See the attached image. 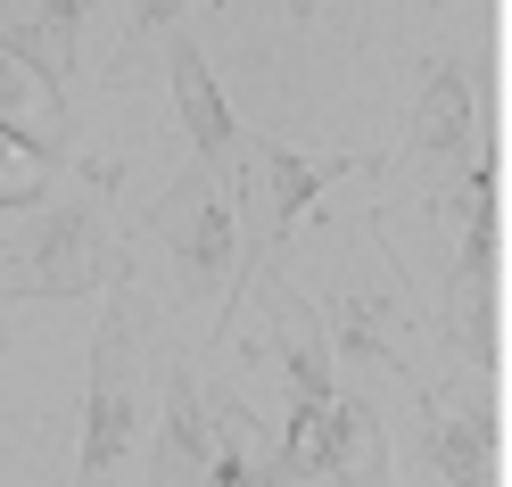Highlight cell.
<instances>
[{"mask_svg": "<svg viewBox=\"0 0 512 487\" xmlns=\"http://www.w3.org/2000/svg\"><path fill=\"white\" fill-rule=\"evenodd\" d=\"M141 331H149V306L133 298V281L108 289V322H100V347H91V397H83V454H75V487H108L141 430Z\"/></svg>", "mask_w": 512, "mask_h": 487, "instance_id": "obj_1", "label": "cell"}, {"mask_svg": "<svg viewBox=\"0 0 512 487\" xmlns=\"http://www.w3.org/2000/svg\"><path fill=\"white\" fill-rule=\"evenodd\" d=\"M157 240L174 256L182 298H215V339H223L240 306V182H215L207 166H190L157 207Z\"/></svg>", "mask_w": 512, "mask_h": 487, "instance_id": "obj_2", "label": "cell"}, {"mask_svg": "<svg viewBox=\"0 0 512 487\" xmlns=\"http://www.w3.org/2000/svg\"><path fill=\"white\" fill-rule=\"evenodd\" d=\"M108 166H83L67 207H50L9 256V298H83L108 281Z\"/></svg>", "mask_w": 512, "mask_h": 487, "instance_id": "obj_3", "label": "cell"}, {"mask_svg": "<svg viewBox=\"0 0 512 487\" xmlns=\"http://www.w3.org/2000/svg\"><path fill=\"white\" fill-rule=\"evenodd\" d=\"M364 157H314V149H290V141H256L248 157V182L265 190V223H256V273H265V248H281L298 232V215L323 199L331 182H347Z\"/></svg>", "mask_w": 512, "mask_h": 487, "instance_id": "obj_4", "label": "cell"}, {"mask_svg": "<svg viewBox=\"0 0 512 487\" xmlns=\"http://www.w3.org/2000/svg\"><path fill=\"white\" fill-rule=\"evenodd\" d=\"M207 463H215V388L199 380V364H174L149 438V487H207Z\"/></svg>", "mask_w": 512, "mask_h": 487, "instance_id": "obj_5", "label": "cell"}, {"mask_svg": "<svg viewBox=\"0 0 512 487\" xmlns=\"http://www.w3.org/2000/svg\"><path fill=\"white\" fill-rule=\"evenodd\" d=\"M0 124H9L17 141H34L50 157H67L75 124H67V83H58L42 58H25L9 34H0Z\"/></svg>", "mask_w": 512, "mask_h": 487, "instance_id": "obj_6", "label": "cell"}, {"mask_svg": "<svg viewBox=\"0 0 512 487\" xmlns=\"http://www.w3.org/2000/svg\"><path fill=\"white\" fill-rule=\"evenodd\" d=\"M504 421L496 405H446L430 413V463L446 487H496V463H504Z\"/></svg>", "mask_w": 512, "mask_h": 487, "instance_id": "obj_7", "label": "cell"}, {"mask_svg": "<svg viewBox=\"0 0 512 487\" xmlns=\"http://www.w3.org/2000/svg\"><path fill=\"white\" fill-rule=\"evenodd\" d=\"M479 133V83L463 58H446V67H430L422 100H413V157H463Z\"/></svg>", "mask_w": 512, "mask_h": 487, "instance_id": "obj_8", "label": "cell"}, {"mask_svg": "<svg viewBox=\"0 0 512 487\" xmlns=\"http://www.w3.org/2000/svg\"><path fill=\"white\" fill-rule=\"evenodd\" d=\"M166 75H174V108H182V133H190V149H199V166H223V157H232V108H223V91H215V75H207L199 42L174 34Z\"/></svg>", "mask_w": 512, "mask_h": 487, "instance_id": "obj_9", "label": "cell"}, {"mask_svg": "<svg viewBox=\"0 0 512 487\" xmlns=\"http://www.w3.org/2000/svg\"><path fill=\"white\" fill-rule=\"evenodd\" d=\"M207 487H290L273 438L256 430L240 405H223V397H215V463H207Z\"/></svg>", "mask_w": 512, "mask_h": 487, "instance_id": "obj_10", "label": "cell"}, {"mask_svg": "<svg viewBox=\"0 0 512 487\" xmlns=\"http://www.w3.org/2000/svg\"><path fill=\"white\" fill-rule=\"evenodd\" d=\"M323 487H389V438H380V413L339 397L331 446H323Z\"/></svg>", "mask_w": 512, "mask_h": 487, "instance_id": "obj_11", "label": "cell"}, {"mask_svg": "<svg viewBox=\"0 0 512 487\" xmlns=\"http://www.w3.org/2000/svg\"><path fill=\"white\" fill-rule=\"evenodd\" d=\"M58 174H67V157H50L34 141H17L9 124H0V215H25V207H42Z\"/></svg>", "mask_w": 512, "mask_h": 487, "instance_id": "obj_12", "label": "cell"}, {"mask_svg": "<svg viewBox=\"0 0 512 487\" xmlns=\"http://www.w3.org/2000/svg\"><path fill=\"white\" fill-rule=\"evenodd\" d=\"M182 17V0H141V25H174Z\"/></svg>", "mask_w": 512, "mask_h": 487, "instance_id": "obj_13", "label": "cell"}]
</instances>
